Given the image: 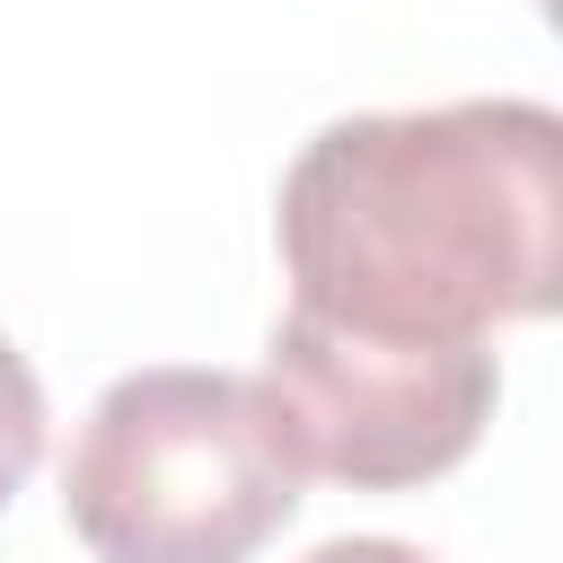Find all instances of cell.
I'll use <instances>...</instances> for the list:
<instances>
[{"instance_id":"obj_1","label":"cell","mask_w":563,"mask_h":563,"mask_svg":"<svg viewBox=\"0 0 563 563\" xmlns=\"http://www.w3.org/2000/svg\"><path fill=\"white\" fill-rule=\"evenodd\" d=\"M290 308L378 343H493L563 290V114L457 97L343 114L282 176Z\"/></svg>"},{"instance_id":"obj_2","label":"cell","mask_w":563,"mask_h":563,"mask_svg":"<svg viewBox=\"0 0 563 563\" xmlns=\"http://www.w3.org/2000/svg\"><path fill=\"white\" fill-rule=\"evenodd\" d=\"M299 484L308 466L264 378L167 361L88 405L62 457V519L97 563H255Z\"/></svg>"},{"instance_id":"obj_3","label":"cell","mask_w":563,"mask_h":563,"mask_svg":"<svg viewBox=\"0 0 563 563\" xmlns=\"http://www.w3.org/2000/svg\"><path fill=\"white\" fill-rule=\"evenodd\" d=\"M255 378L299 466L352 493H405L449 475L484 440L501 396L493 343H378V334L317 325L299 308H282Z\"/></svg>"},{"instance_id":"obj_4","label":"cell","mask_w":563,"mask_h":563,"mask_svg":"<svg viewBox=\"0 0 563 563\" xmlns=\"http://www.w3.org/2000/svg\"><path fill=\"white\" fill-rule=\"evenodd\" d=\"M35 457H44V387H35L26 352L0 334V510L18 501V484L35 475Z\"/></svg>"},{"instance_id":"obj_5","label":"cell","mask_w":563,"mask_h":563,"mask_svg":"<svg viewBox=\"0 0 563 563\" xmlns=\"http://www.w3.org/2000/svg\"><path fill=\"white\" fill-rule=\"evenodd\" d=\"M299 563H431V554L405 545V537H325V545L299 554Z\"/></svg>"}]
</instances>
